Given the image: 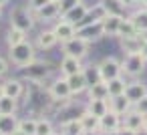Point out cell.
Segmentation results:
<instances>
[{
  "instance_id": "3957f363",
  "label": "cell",
  "mask_w": 147,
  "mask_h": 135,
  "mask_svg": "<svg viewBox=\"0 0 147 135\" xmlns=\"http://www.w3.org/2000/svg\"><path fill=\"white\" fill-rule=\"evenodd\" d=\"M10 26L18 28V30H32L34 28V20H32V14L26 10V8H16L10 12Z\"/></svg>"
},
{
  "instance_id": "2e32d148",
  "label": "cell",
  "mask_w": 147,
  "mask_h": 135,
  "mask_svg": "<svg viewBox=\"0 0 147 135\" xmlns=\"http://www.w3.org/2000/svg\"><path fill=\"white\" fill-rule=\"evenodd\" d=\"M131 107H133V103H131L125 95H117V97H111V99H109V109L115 111L117 115H125V113H129Z\"/></svg>"
},
{
  "instance_id": "6da1fadb",
  "label": "cell",
  "mask_w": 147,
  "mask_h": 135,
  "mask_svg": "<svg viewBox=\"0 0 147 135\" xmlns=\"http://www.w3.org/2000/svg\"><path fill=\"white\" fill-rule=\"evenodd\" d=\"M10 61H12L18 69L26 67L28 63L34 61V47H32L30 43H26V41L20 43V45L10 47Z\"/></svg>"
},
{
  "instance_id": "30bf717a",
  "label": "cell",
  "mask_w": 147,
  "mask_h": 135,
  "mask_svg": "<svg viewBox=\"0 0 147 135\" xmlns=\"http://www.w3.org/2000/svg\"><path fill=\"white\" fill-rule=\"evenodd\" d=\"M77 36L83 38V41H87V43H93V41L101 38L103 36V24H101V20L99 22L85 24V26H79L77 28Z\"/></svg>"
},
{
  "instance_id": "f907efd6",
  "label": "cell",
  "mask_w": 147,
  "mask_h": 135,
  "mask_svg": "<svg viewBox=\"0 0 147 135\" xmlns=\"http://www.w3.org/2000/svg\"><path fill=\"white\" fill-rule=\"evenodd\" d=\"M0 135H4V133H2V131H0Z\"/></svg>"
},
{
  "instance_id": "5bb4252c",
  "label": "cell",
  "mask_w": 147,
  "mask_h": 135,
  "mask_svg": "<svg viewBox=\"0 0 147 135\" xmlns=\"http://www.w3.org/2000/svg\"><path fill=\"white\" fill-rule=\"evenodd\" d=\"M81 71H85V67L81 65V59H75V57H69V55L63 57V61H61V73H63V77L77 75Z\"/></svg>"
},
{
  "instance_id": "7dc6e473",
  "label": "cell",
  "mask_w": 147,
  "mask_h": 135,
  "mask_svg": "<svg viewBox=\"0 0 147 135\" xmlns=\"http://www.w3.org/2000/svg\"><path fill=\"white\" fill-rule=\"evenodd\" d=\"M51 135H63V133H57V131H53V133H51Z\"/></svg>"
},
{
  "instance_id": "f6af8a7d",
  "label": "cell",
  "mask_w": 147,
  "mask_h": 135,
  "mask_svg": "<svg viewBox=\"0 0 147 135\" xmlns=\"http://www.w3.org/2000/svg\"><path fill=\"white\" fill-rule=\"evenodd\" d=\"M143 131L147 133V117H145V123H143Z\"/></svg>"
},
{
  "instance_id": "4dcf8cb0",
  "label": "cell",
  "mask_w": 147,
  "mask_h": 135,
  "mask_svg": "<svg viewBox=\"0 0 147 135\" xmlns=\"http://www.w3.org/2000/svg\"><path fill=\"white\" fill-rule=\"evenodd\" d=\"M6 41H8V45H10V47L20 45V43H24V41H26V32H24V30H18V28H14V26H10Z\"/></svg>"
},
{
  "instance_id": "cb8c5ba5",
  "label": "cell",
  "mask_w": 147,
  "mask_h": 135,
  "mask_svg": "<svg viewBox=\"0 0 147 135\" xmlns=\"http://www.w3.org/2000/svg\"><path fill=\"white\" fill-rule=\"evenodd\" d=\"M22 93H24L22 81H18V79H8V81H4V95H6V97L18 99Z\"/></svg>"
},
{
  "instance_id": "d6a6232c",
  "label": "cell",
  "mask_w": 147,
  "mask_h": 135,
  "mask_svg": "<svg viewBox=\"0 0 147 135\" xmlns=\"http://www.w3.org/2000/svg\"><path fill=\"white\" fill-rule=\"evenodd\" d=\"M55 131V127H53V123H51V119H36V131H34V135H51Z\"/></svg>"
},
{
  "instance_id": "ac0fdd59",
  "label": "cell",
  "mask_w": 147,
  "mask_h": 135,
  "mask_svg": "<svg viewBox=\"0 0 147 135\" xmlns=\"http://www.w3.org/2000/svg\"><path fill=\"white\" fill-rule=\"evenodd\" d=\"M79 119H81L83 129H85V133H87V135H89V133H97V131H99V127H101V119H99L97 115H93L91 111H83Z\"/></svg>"
},
{
  "instance_id": "ee69618b",
  "label": "cell",
  "mask_w": 147,
  "mask_h": 135,
  "mask_svg": "<svg viewBox=\"0 0 147 135\" xmlns=\"http://www.w3.org/2000/svg\"><path fill=\"white\" fill-rule=\"evenodd\" d=\"M10 0H0V6H4V4H8Z\"/></svg>"
},
{
  "instance_id": "8fae6325",
  "label": "cell",
  "mask_w": 147,
  "mask_h": 135,
  "mask_svg": "<svg viewBox=\"0 0 147 135\" xmlns=\"http://www.w3.org/2000/svg\"><path fill=\"white\" fill-rule=\"evenodd\" d=\"M143 123H145V115H141L135 109H131L129 113L123 115V127L125 129H131V131L139 133V131H143Z\"/></svg>"
},
{
  "instance_id": "836d02e7",
  "label": "cell",
  "mask_w": 147,
  "mask_h": 135,
  "mask_svg": "<svg viewBox=\"0 0 147 135\" xmlns=\"http://www.w3.org/2000/svg\"><path fill=\"white\" fill-rule=\"evenodd\" d=\"M18 129L24 131L26 135H34V131H36V119H32V117L20 119V121H18Z\"/></svg>"
},
{
  "instance_id": "9a60e30c",
  "label": "cell",
  "mask_w": 147,
  "mask_h": 135,
  "mask_svg": "<svg viewBox=\"0 0 147 135\" xmlns=\"http://www.w3.org/2000/svg\"><path fill=\"white\" fill-rule=\"evenodd\" d=\"M67 83H69V89H71L73 95H79V93H83V91L89 87V79H87V73H85V71L67 77Z\"/></svg>"
},
{
  "instance_id": "c3c4849f",
  "label": "cell",
  "mask_w": 147,
  "mask_h": 135,
  "mask_svg": "<svg viewBox=\"0 0 147 135\" xmlns=\"http://www.w3.org/2000/svg\"><path fill=\"white\" fill-rule=\"evenodd\" d=\"M0 14H2V6H0Z\"/></svg>"
},
{
  "instance_id": "4fadbf2b",
  "label": "cell",
  "mask_w": 147,
  "mask_h": 135,
  "mask_svg": "<svg viewBox=\"0 0 147 135\" xmlns=\"http://www.w3.org/2000/svg\"><path fill=\"white\" fill-rule=\"evenodd\" d=\"M53 30H55L57 38H59L61 43H67V41H71L73 36H77V26H75L73 22H69V20L57 22V26H55Z\"/></svg>"
},
{
  "instance_id": "ab89813d",
  "label": "cell",
  "mask_w": 147,
  "mask_h": 135,
  "mask_svg": "<svg viewBox=\"0 0 147 135\" xmlns=\"http://www.w3.org/2000/svg\"><path fill=\"white\" fill-rule=\"evenodd\" d=\"M141 55H143V59L147 61V43H143V47H141Z\"/></svg>"
},
{
  "instance_id": "e575fe53",
  "label": "cell",
  "mask_w": 147,
  "mask_h": 135,
  "mask_svg": "<svg viewBox=\"0 0 147 135\" xmlns=\"http://www.w3.org/2000/svg\"><path fill=\"white\" fill-rule=\"evenodd\" d=\"M51 0H28V6H30V10H34V12H38L45 4H49Z\"/></svg>"
},
{
  "instance_id": "d590c367",
  "label": "cell",
  "mask_w": 147,
  "mask_h": 135,
  "mask_svg": "<svg viewBox=\"0 0 147 135\" xmlns=\"http://www.w3.org/2000/svg\"><path fill=\"white\" fill-rule=\"evenodd\" d=\"M135 111H139L141 115H145V117H147V95H145L141 101H137V103H135Z\"/></svg>"
},
{
  "instance_id": "8d00e7d4",
  "label": "cell",
  "mask_w": 147,
  "mask_h": 135,
  "mask_svg": "<svg viewBox=\"0 0 147 135\" xmlns=\"http://www.w3.org/2000/svg\"><path fill=\"white\" fill-rule=\"evenodd\" d=\"M115 135H137V133H135V131H131V129H125V127H121V129H119Z\"/></svg>"
},
{
  "instance_id": "8992f818",
  "label": "cell",
  "mask_w": 147,
  "mask_h": 135,
  "mask_svg": "<svg viewBox=\"0 0 147 135\" xmlns=\"http://www.w3.org/2000/svg\"><path fill=\"white\" fill-rule=\"evenodd\" d=\"M22 71H24V75L28 77V81H42L49 73H51V63H45V61H32V63H28L26 67H22Z\"/></svg>"
},
{
  "instance_id": "d6986e66",
  "label": "cell",
  "mask_w": 147,
  "mask_h": 135,
  "mask_svg": "<svg viewBox=\"0 0 147 135\" xmlns=\"http://www.w3.org/2000/svg\"><path fill=\"white\" fill-rule=\"evenodd\" d=\"M121 20H123V16H113V14H107V16L101 20V24H103V34H109V36L119 34Z\"/></svg>"
},
{
  "instance_id": "f546056e",
  "label": "cell",
  "mask_w": 147,
  "mask_h": 135,
  "mask_svg": "<svg viewBox=\"0 0 147 135\" xmlns=\"http://www.w3.org/2000/svg\"><path fill=\"white\" fill-rule=\"evenodd\" d=\"M141 47H143V41L139 36H131V38H123V51L127 55L131 53H141Z\"/></svg>"
},
{
  "instance_id": "681fc988",
  "label": "cell",
  "mask_w": 147,
  "mask_h": 135,
  "mask_svg": "<svg viewBox=\"0 0 147 135\" xmlns=\"http://www.w3.org/2000/svg\"><path fill=\"white\" fill-rule=\"evenodd\" d=\"M143 4H147V0H143Z\"/></svg>"
},
{
  "instance_id": "83f0119b",
  "label": "cell",
  "mask_w": 147,
  "mask_h": 135,
  "mask_svg": "<svg viewBox=\"0 0 147 135\" xmlns=\"http://www.w3.org/2000/svg\"><path fill=\"white\" fill-rule=\"evenodd\" d=\"M16 109H18L16 99L6 97V95L0 97V115H12V113H16Z\"/></svg>"
},
{
  "instance_id": "74e56055",
  "label": "cell",
  "mask_w": 147,
  "mask_h": 135,
  "mask_svg": "<svg viewBox=\"0 0 147 135\" xmlns=\"http://www.w3.org/2000/svg\"><path fill=\"white\" fill-rule=\"evenodd\" d=\"M6 71H8V65H6V61L2 57H0V75H4Z\"/></svg>"
},
{
  "instance_id": "f1b7e54d",
  "label": "cell",
  "mask_w": 147,
  "mask_h": 135,
  "mask_svg": "<svg viewBox=\"0 0 147 135\" xmlns=\"http://www.w3.org/2000/svg\"><path fill=\"white\" fill-rule=\"evenodd\" d=\"M107 87H109V97H117V95H125V87H127V83H125V79L117 77V79L109 81Z\"/></svg>"
},
{
  "instance_id": "f35d334b",
  "label": "cell",
  "mask_w": 147,
  "mask_h": 135,
  "mask_svg": "<svg viewBox=\"0 0 147 135\" xmlns=\"http://www.w3.org/2000/svg\"><path fill=\"white\" fill-rule=\"evenodd\" d=\"M139 38H141V41H143V43H147V28H145V30H141V32H139Z\"/></svg>"
},
{
  "instance_id": "ba28073f",
  "label": "cell",
  "mask_w": 147,
  "mask_h": 135,
  "mask_svg": "<svg viewBox=\"0 0 147 135\" xmlns=\"http://www.w3.org/2000/svg\"><path fill=\"white\" fill-rule=\"evenodd\" d=\"M49 95L53 97V101H69L71 99V89H69V83H67V77H61L57 79L51 89H49Z\"/></svg>"
},
{
  "instance_id": "484cf974",
  "label": "cell",
  "mask_w": 147,
  "mask_h": 135,
  "mask_svg": "<svg viewBox=\"0 0 147 135\" xmlns=\"http://www.w3.org/2000/svg\"><path fill=\"white\" fill-rule=\"evenodd\" d=\"M109 97V87L103 81L91 83L89 85V99H107Z\"/></svg>"
},
{
  "instance_id": "816d5d0a",
  "label": "cell",
  "mask_w": 147,
  "mask_h": 135,
  "mask_svg": "<svg viewBox=\"0 0 147 135\" xmlns=\"http://www.w3.org/2000/svg\"><path fill=\"white\" fill-rule=\"evenodd\" d=\"M145 10H147V4H145Z\"/></svg>"
},
{
  "instance_id": "603a6c76",
  "label": "cell",
  "mask_w": 147,
  "mask_h": 135,
  "mask_svg": "<svg viewBox=\"0 0 147 135\" xmlns=\"http://www.w3.org/2000/svg\"><path fill=\"white\" fill-rule=\"evenodd\" d=\"M61 133L63 135H87L85 129H83V123L81 119H69L61 125Z\"/></svg>"
},
{
  "instance_id": "7a4b0ae2",
  "label": "cell",
  "mask_w": 147,
  "mask_h": 135,
  "mask_svg": "<svg viewBox=\"0 0 147 135\" xmlns=\"http://www.w3.org/2000/svg\"><path fill=\"white\" fill-rule=\"evenodd\" d=\"M97 71H99V79H101L103 83H109V81L121 77V73H123V65H121L117 59L107 57V59H103V61L99 63Z\"/></svg>"
},
{
  "instance_id": "7402d4cb",
  "label": "cell",
  "mask_w": 147,
  "mask_h": 135,
  "mask_svg": "<svg viewBox=\"0 0 147 135\" xmlns=\"http://www.w3.org/2000/svg\"><path fill=\"white\" fill-rule=\"evenodd\" d=\"M87 111H91L93 115H97V117L101 119L103 115H107V113L111 111V109H109V101H107V99H89Z\"/></svg>"
},
{
  "instance_id": "7c38bea8",
  "label": "cell",
  "mask_w": 147,
  "mask_h": 135,
  "mask_svg": "<svg viewBox=\"0 0 147 135\" xmlns=\"http://www.w3.org/2000/svg\"><path fill=\"white\" fill-rule=\"evenodd\" d=\"M147 95V85L145 83H141V81H131V83H127V87H125V97L135 105L137 101H141L143 97Z\"/></svg>"
},
{
  "instance_id": "e0dca14e",
  "label": "cell",
  "mask_w": 147,
  "mask_h": 135,
  "mask_svg": "<svg viewBox=\"0 0 147 135\" xmlns=\"http://www.w3.org/2000/svg\"><path fill=\"white\" fill-rule=\"evenodd\" d=\"M61 14V0H51L49 4H45L38 12H36V16L40 18V20H53V18H57Z\"/></svg>"
},
{
  "instance_id": "60d3db41",
  "label": "cell",
  "mask_w": 147,
  "mask_h": 135,
  "mask_svg": "<svg viewBox=\"0 0 147 135\" xmlns=\"http://www.w3.org/2000/svg\"><path fill=\"white\" fill-rule=\"evenodd\" d=\"M10 135H26V133H24V131H20V129H16V131H12Z\"/></svg>"
},
{
  "instance_id": "ffe728a7",
  "label": "cell",
  "mask_w": 147,
  "mask_h": 135,
  "mask_svg": "<svg viewBox=\"0 0 147 135\" xmlns=\"http://www.w3.org/2000/svg\"><path fill=\"white\" fill-rule=\"evenodd\" d=\"M101 6L105 8L107 14L123 16L125 14V8H127V2H125V0H101Z\"/></svg>"
},
{
  "instance_id": "44dd1931",
  "label": "cell",
  "mask_w": 147,
  "mask_h": 135,
  "mask_svg": "<svg viewBox=\"0 0 147 135\" xmlns=\"http://www.w3.org/2000/svg\"><path fill=\"white\" fill-rule=\"evenodd\" d=\"M18 117H16V113H12V115H0V131H2L4 135H10L12 131H16L18 129Z\"/></svg>"
},
{
  "instance_id": "9c48e42d",
  "label": "cell",
  "mask_w": 147,
  "mask_h": 135,
  "mask_svg": "<svg viewBox=\"0 0 147 135\" xmlns=\"http://www.w3.org/2000/svg\"><path fill=\"white\" fill-rule=\"evenodd\" d=\"M87 12H89V8H87V4H85V0H77V2L67 10V12H63V20H69V22H73L75 26L87 16Z\"/></svg>"
},
{
  "instance_id": "4316f807",
  "label": "cell",
  "mask_w": 147,
  "mask_h": 135,
  "mask_svg": "<svg viewBox=\"0 0 147 135\" xmlns=\"http://www.w3.org/2000/svg\"><path fill=\"white\" fill-rule=\"evenodd\" d=\"M119 36L121 38H131V36H139V30L135 28L131 18H123L121 26H119Z\"/></svg>"
},
{
  "instance_id": "bcb514c9",
  "label": "cell",
  "mask_w": 147,
  "mask_h": 135,
  "mask_svg": "<svg viewBox=\"0 0 147 135\" xmlns=\"http://www.w3.org/2000/svg\"><path fill=\"white\" fill-rule=\"evenodd\" d=\"M89 135H103V133H101V131H97V133H89Z\"/></svg>"
},
{
  "instance_id": "d4e9b609",
  "label": "cell",
  "mask_w": 147,
  "mask_h": 135,
  "mask_svg": "<svg viewBox=\"0 0 147 135\" xmlns=\"http://www.w3.org/2000/svg\"><path fill=\"white\" fill-rule=\"evenodd\" d=\"M57 43H59V38H57L55 30H42V32L38 34V41H36L38 49H42V51H49V49H53Z\"/></svg>"
},
{
  "instance_id": "1f68e13d",
  "label": "cell",
  "mask_w": 147,
  "mask_h": 135,
  "mask_svg": "<svg viewBox=\"0 0 147 135\" xmlns=\"http://www.w3.org/2000/svg\"><path fill=\"white\" fill-rule=\"evenodd\" d=\"M131 20H133V24H135V28H137L139 32H141V30H145V28H147V10H145V8H141V10L133 12Z\"/></svg>"
},
{
  "instance_id": "5b68a950",
  "label": "cell",
  "mask_w": 147,
  "mask_h": 135,
  "mask_svg": "<svg viewBox=\"0 0 147 135\" xmlns=\"http://www.w3.org/2000/svg\"><path fill=\"white\" fill-rule=\"evenodd\" d=\"M145 63H147V61L143 59L141 53H131V55H127L125 61L121 63V65H123V73L129 75V77H137V75H141V71L145 69Z\"/></svg>"
},
{
  "instance_id": "7bdbcfd3",
  "label": "cell",
  "mask_w": 147,
  "mask_h": 135,
  "mask_svg": "<svg viewBox=\"0 0 147 135\" xmlns=\"http://www.w3.org/2000/svg\"><path fill=\"white\" fill-rule=\"evenodd\" d=\"M4 95V83H0V97Z\"/></svg>"
},
{
  "instance_id": "277c9868",
  "label": "cell",
  "mask_w": 147,
  "mask_h": 135,
  "mask_svg": "<svg viewBox=\"0 0 147 135\" xmlns=\"http://www.w3.org/2000/svg\"><path fill=\"white\" fill-rule=\"evenodd\" d=\"M63 53L69 57H75V59H85L89 53V43L79 36H73L71 41L63 43Z\"/></svg>"
},
{
  "instance_id": "b9f144b4",
  "label": "cell",
  "mask_w": 147,
  "mask_h": 135,
  "mask_svg": "<svg viewBox=\"0 0 147 135\" xmlns=\"http://www.w3.org/2000/svg\"><path fill=\"white\" fill-rule=\"evenodd\" d=\"M131 4H143V0H129Z\"/></svg>"
},
{
  "instance_id": "52a82bcc",
  "label": "cell",
  "mask_w": 147,
  "mask_h": 135,
  "mask_svg": "<svg viewBox=\"0 0 147 135\" xmlns=\"http://www.w3.org/2000/svg\"><path fill=\"white\" fill-rule=\"evenodd\" d=\"M121 127H123V119H121V115H117L115 111H109L107 115L101 117V127H99V131H101L103 135H115Z\"/></svg>"
}]
</instances>
